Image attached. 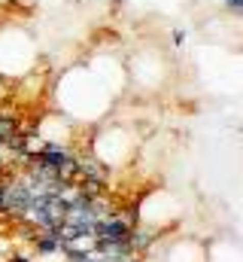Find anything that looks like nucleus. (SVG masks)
Here are the masks:
<instances>
[{
  "mask_svg": "<svg viewBox=\"0 0 243 262\" xmlns=\"http://www.w3.org/2000/svg\"><path fill=\"white\" fill-rule=\"evenodd\" d=\"M185 40H188V31H185V28H174V31H171V43H174L177 49L185 46Z\"/></svg>",
  "mask_w": 243,
  "mask_h": 262,
  "instance_id": "39448f33",
  "label": "nucleus"
},
{
  "mask_svg": "<svg viewBox=\"0 0 243 262\" xmlns=\"http://www.w3.org/2000/svg\"><path fill=\"white\" fill-rule=\"evenodd\" d=\"M125 67H128V79L137 82V85H143L146 92L158 89V85L164 82V73H167V61H164V55L155 52V49H143V52H137Z\"/></svg>",
  "mask_w": 243,
  "mask_h": 262,
  "instance_id": "20e7f679",
  "label": "nucleus"
},
{
  "mask_svg": "<svg viewBox=\"0 0 243 262\" xmlns=\"http://www.w3.org/2000/svg\"><path fill=\"white\" fill-rule=\"evenodd\" d=\"M79 79L82 82H76L73 67L61 76L58 104H61V110H64V116H73V119H101L107 113V107L116 101V92L88 64H79Z\"/></svg>",
  "mask_w": 243,
  "mask_h": 262,
  "instance_id": "f257e3e1",
  "label": "nucleus"
},
{
  "mask_svg": "<svg viewBox=\"0 0 243 262\" xmlns=\"http://www.w3.org/2000/svg\"><path fill=\"white\" fill-rule=\"evenodd\" d=\"M37 40L25 25L3 21L0 25V76L3 79H25L37 67Z\"/></svg>",
  "mask_w": 243,
  "mask_h": 262,
  "instance_id": "f03ea898",
  "label": "nucleus"
},
{
  "mask_svg": "<svg viewBox=\"0 0 243 262\" xmlns=\"http://www.w3.org/2000/svg\"><path fill=\"white\" fill-rule=\"evenodd\" d=\"M231 15H243V0H222Z\"/></svg>",
  "mask_w": 243,
  "mask_h": 262,
  "instance_id": "423d86ee",
  "label": "nucleus"
},
{
  "mask_svg": "<svg viewBox=\"0 0 243 262\" xmlns=\"http://www.w3.org/2000/svg\"><path fill=\"white\" fill-rule=\"evenodd\" d=\"M131 152H134V137H131V131L119 128V125L107 128L104 134H98V140H94V159L104 168L125 165L131 159Z\"/></svg>",
  "mask_w": 243,
  "mask_h": 262,
  "instance_id": "7ed1b4c3",
  "label": "nucleus"
}]
</instances>
